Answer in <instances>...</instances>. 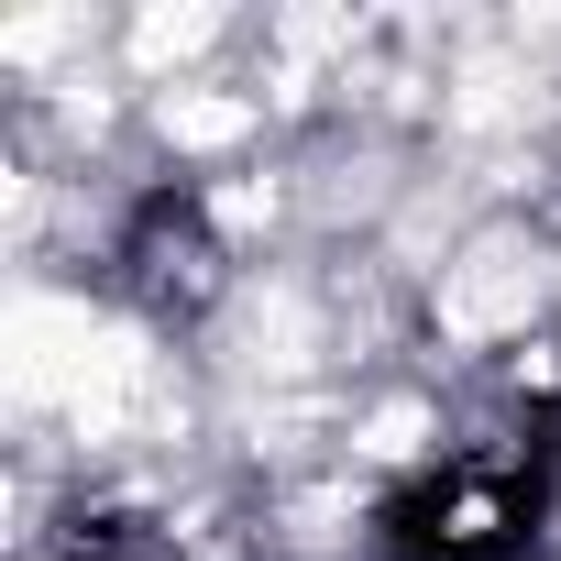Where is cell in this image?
<instances>
[{
    "label": "cell",
    "mask_w": 561,
    "mask_h": 561,
    "mask_svg": "<svg viewBox=\"0 0 561 561\" xmlns=\"http://www.w3.org/2000/svg\"><path fill=\"white\" fill-rule=\"evenodd\" d=\"M539 517V451H462L397 506L408 561H506Z\"/></svg>",
    "instance_id": "cell-1"
},
{
    "label": "cell",
    "mask_w": 561,
    "mask_h": 561,
    "mask_svg": "<svg viewBox=\"0 0 561 561\" xmlns=\"http://www.w3.org/2000/svg\"><path fill=\"white\" fill-rule=\"evenodd\" d=\"M111 264H122V298L154 309V320H198L220 298V231H209L198 198H144Z\"/></svg>",
    "instance_id": "cell-2"
}]
</instances>
